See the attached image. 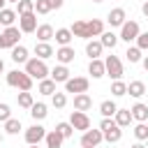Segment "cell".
Masks as SVG:
<instances>
[{
  "label": "cell",
  "instance_id": "36",
  "mask_svg": "<svg viewBox=\"0 0 148 148\" xmlns=\"http://www.w3.org/2000/svg\"><path fill=\"white\" fill-rule=\"evenodd\" d=\"M23 127H21V120H16V118H9V120H5V132L7 134H18Z\"/></svg>",
  "mask_w": 148,
  "mask_h": 148
},
{
  "label": "cell",
  "instance_id": "49",
  "mask_svg": "<svg viewBox=\"0 0 148 148\" xmlns=\"http://www.w3.org/2000/svg\"><path fill=\"white\" fill-rule=\"evenodd\" d=\"M2 72H5V60L0 58V74H2Z\"/></svg>",
  "mask_w": 148,
  "mask_h": 148
},
{
  "label": "cell",
  "instance_id": "22",
  "mask_svg": "<svg viewBox=\"0 0 148 148\" xmlns=\"http://www.w3.org/2000/svg\"><path fill=\"white\" fill-rule=\"evenodd\" d=\"M104 139H106L109 143H118V141L123 139V127H118L116 120H113V125H111L109 130H104Z\"/></svg>",
  "mask_w": 148,
  "mask_h": 148
},
{
  "label": "cell",
  "instance_id": "31",
  "mask_svg": "<svg viewBox=\"0 0 148 148\" xmlns=\"http://www.w3.org/2000/svg\"><path fill=\"white\" fill-rule=\"evenodd\" d=\"M14 21H16V12L5 7V9L0 12V25H5V28H12V23H14Z\"/></svg>",
  "mask_w": 148,
  "mask_h": 148
},
{
  "label": "cell",
  "instance_id": "2",
  "mask_svg": "<svg viewBox=\"0 0 148 148\" xmlns=\"http://www.w3.org/2000/svg\"><path fill=\"white\" fill-rule=\"evenodd\" d=\"M7 86L9 88H18V90H30L32 88V79L21 69H12V72H7Z\"/></svg>",
  "mask_w": 148,
  "mask_h": 148
},
{
  "label": "cell",
  "instance_id": "48",
  "mask_svg": "<svg viewBox=\"0 0 148 148\" xmlns=\"http://www.w3.org/2000/svg\"><path fill=\"white\" fill-rule=\"evenodd\" d=\"M141 62H143V69H146V72H148V56H146V58H143V60H141Z\"/></svg>",
  "mask_w": 148,
  "mask_h": 148
},
{
  "label": "cell",
  "instance_id": "29",
  "mask_svg": "<svg viewBox=\"0 0 148 148\" xmlns=\"http://www.w3.org/2000/svg\"><path fill=\"white\" fill-rule=\"evenodd\" d=\"M16 102H18V106H21V109H32V104H35V99H32L30 90H21V92H18V97H16Z\"/></svg>",
  "mask_w": 148,
  "mask_h": 148
},
{
  "label": "cell",
  "instance_id": "32",
  "mask_svg": "<svg viewBox=\"0 0 148 148\" xmlns=\"http://www.w3.org/2000/svg\"><path fill=\"white\" fill-rule=\"evenodd\" d=\"M88 32H90V37H99L104 32V23L99 18H90L88 21Z\"/></svg>",
  "mask_w": 148,
  "mask_h": 148
},
{
  "label": "cell",
  "instance_id": "3",
  "mask_svg": "<svg viewBox=\"0 0 148 148\" xmlns=\"http://www.w3.org/2000/svg\"><path fill=\"white\" fill-rule=\"evenodd\" d=\"M139 35H141L139 23H136V21H125V23H123V28H120V35H118V37H120L123 42H127V44H130V42H134Z\"/></svg>",
  "mask_w": 148,
  "mask_h": 148
},
{
  "label": "cell",
  "instance_id": "45",
  "mask_svg": "<svg viewBox=\"0 0 148 148\" xmlns=\"http://www.w3.org/2000/svg\"><path fill=\"white\" fill-rule=\"evenodd\" d=\"M2 49H9V46H7V39H5V35L0 32V51H2Z\"/></svg>",
  "mask_w": 148,
  "mask_h": 148
},
{
  "label": "cell",
  "instance_id": "23",
  "mask_svg": "<svg viewBox=\"0 0 148 148\" xmlns=\"http://www.w3.org/2000/svg\"><path fill=\"white\" fill-rule=\"evenodd\" d=\"M53 37H56V42H58L60 46H69V42H72V37H74V35H72V30H69V28H58Z\"/></svg>",
  "mask_w": 148,
  "mask_h": 148
},
{
  "label": "cell",
  "instance_id": "51",
  "mask_svg": "<svg viewBox=\"0 0 148 148\" xmlns=\"http://www.w3.org/2000/svg\"><path fill=\"white\" fill-rule=\"evenodd\" d=\"M92 2H104V0H92Z\"/></svg>",
  "mask_w": 148,
  "mask_h": 148
},
{
  "label": "cell",
  "instance_id": "11",
  "mask_svg": "<svg viewBox=\"0 0 148 148\" xmlns=\"http://www.w3.org/2000/svg\"><path fill=\"white\" fill-rule=\"evenodd\" d=\"M51 56H56V51H53V46H51L49 42H37V44H35V58L46 60V58H51Z\"/></svg>",
  "mask_w": 148,
  "mask_h": 148
},
{
  "label": "cell",
  "instance_id": "33",
  "mask_svg": "<svg viewBox=\"0 0 148 148\" xmlns=\"http://www.w3.org/2000/svg\"><path fill=\"white\" fill-rule=\"evenodd\" d=\"M37 90H39L42 95H53V92H58L53 79H44V81H39V88H37Z\"/></svg>",
  "mask_w": 148,
  "mask_h": 148
},
{
  "label": "cell",
  "instance_id": "18",
  "mask_svg": "<svg viewBox=\"0 0 148 148\" xmlns=\"http://www.w3.org/2000/svg\"><path fill=\"white\" fill-rule=\"evenodd\" d=\"M5 39H7V46L9 49H14V46H18V39H21V28H5Z\"/></svg>",
  "mask_w": 148,
  "mask_h": 148
},
{
  "label": "cell",
  "instance_id": "53",
  "mask_svg": "<svg viewBox=\"0 0 148 148\" xmlns=\"http://www.w3.org/2000/svg\"><path fill=\"white\" fill-rule=\"evenodd\" d=\"M0 143H2V134H0Z\"/></svg>",
  "mask_w": 148,
  "mask_h": 148
},
{
  "label": "cell",
  "instance_id": "35",
  "mask_svg": "<svg viewBox=\"0 0 148 148\" xmlns=\"http://www.w3.org/2000/svg\"><path fill=\"white\" fill-rule=\"evenodd\" d=\"M111 95H113V97L127 95V83H125V81H113V83H111Z\"/></svg>",
  "mask_w": 148,
  "mask_h": 148
},
{
  "label": "cell",
  "instance_id": "54",
  "mask_svg": "<svg viewBox=\"0 0 148 148\" xmlns=\"http://www.w3.org/2000/svg\"><path fill=\"white\" fill-rule=\"evenodd\" d=\"M30 148H39V146H30Z\"/></svg>",
  "mask_w": 148,
  "mask_h": 148
},
{
  "label": "cell",
  "instance_id": "50",
  "mask_svg": "<svg viewBox=\"0 0 148 148\" xmlns=\"http://www.w3.org/2000/svg\"><path fill=\"white\" fill-rule=\"evenodd\" d=\"M5 5H7V0H0V12L5 9Z\"/></svg>",
  "mask_w": 148,
  "mask_h": 148
},
{
  "label": "cell",
  "instance_id": "34",
  "mask_svg": "<svg viewBox=\"0 0 148 148\" xmlns=\"http://www.w3.org/2000/svg\"><path fill=\"white\" fill-rule=\"evenodd\" d=\"M28 12H35V0H18L16 2V14H28Z\"/></svg>",
  "mask_w": 148,
  "mask_h": 148
},
{
  "label": "cell",
  "instance_id": "6",
  "mask_svg": "<svg viewBox=\"0 0 148 148\" xmlns=\"http://www.w3.org/2000/svg\"><path fill=\"white\" fill-rule=\"evenodd\" d=\"M104 141V132L102 130H88L81 136V148H97Z\"/></svg>",
  "mask_w": 148,
  "mask_h": 148
},
{
  "label": "cell",
  "instance_id": "44",
  "mask_svg": "<svg viewBox=\"0 0 148 148\" xmlns=\"http://www.w3.org/2000/svg\"><path fill=\"white\" fill-rule=\"evenodd\" d=\"M49 2H51V7H53V9H60L65 0H49Z\"/></svg>",
  "mask_w": 148,
  "mask_h": 148
},
{
  "label": "cell",
  "instance_id": "9",
  "mask_svg": "<svg viewBox=\"0 0 148 148\" xmlns=\"http://www.w3.org/2000/svg\"><path fill=\"white\" fill-rule=\"evenodd\" d=\"M18 28L21 32H35L39 25H37V14L35 12H28V14H21L18 16Z\"/></svg>",
  "mask_w": 148,
  "mask_h": 148
},
{
  "label": "cell",
  "instance_id": "42",
  "mask_svg": "<svg viewBox=\"0 0 148 148\" xmlns=\"http://www.w3.org/2000/svg\"><path fill=\"white\" fill-rule=\"evenodd\" d=\"M9 118H12V109H9V104L0 102V120L5 123V120H9Z\"/></svg>",
  "mask_w": 148,
  "mask_h": 148
},
{
  "label": "cell",
  "instance_id": "5",
  "mask_svg": "<svg viewBox=\"0 0 148 148\" xmlns=\"http://www.w3.org/2000/svg\"><path fill=\"white\" fill-rule=\"evenodd\" d=\"M46 139V130L42 127V125H30L28 130H25V143L28 146H39V141H44Z\"/></svg>",
  "mask_w": 148,
  "mask_h": 148
},
{
  "label": "cell",
  "instance_id": "7",
  "mask_svg": "<svg viewBox=\"0 0 148 148\" xmlns=\"http://www.w3.org/2000/svg\"><path fill=\"white\" fill-rule=\"evenodd\" d=\"M88 86H90V81H88L86 76H74V79H69V81L65 83V92H76V95H81V92H88Z\"/></svg>",
  "mask_w": 148,
  "mask_h": 148
},
{
  "label": "cell",
  "instance_id": "30",
  "mask_svg": "<svg viewBox=\"0 0 148 148\" xmlns=\"http://www.w3.org/2000/svg\"><path fill=\"white\" fill-rule=\"evenodd\" d=\"M46 113H49V111H46V104H44V102H35L32 109H30V116H32L35 120H44Z\"/></svg>",
  "mask_w": 148,
  "mask_h": 148
},
{
  "label": "cell",
  "instance_id": "41",
  "mask_svg": "<svg viewBox=\"0 0 148 148\" xmlns=\"http://www.w3.org/2000/svg\"><path fill=\"white\" fill-rule=\"evenodd\" d=\"M56 130H58V132H60L65 139H69V136L74 134V127H72L69 123H58V125H56Z\"/></svg>",
  "mask_w": 148,
  "mask_h": 148
},
{
  "label": "cell",
  "instance_id": "52",
  "mask_svg": "<svg viewBox=\"0 0 148 148\" xmlns=\"http://www.w3.org/2000/svg\"><path fill=\"white\" fill-rule=\"evenodd\" d=\"M7 2H18V0H7Z\"/></svg>",
  "mask_w": 148,
  "mask_h": 148
},
{
  "label": "cell",
  "instance_id": "38",
  "mask_svg": "<svg viewBox=\"0 0 148 148\" xmlns=\"http://www.w3.org/2000/svg\"><path fill=\"white\" fill-rule=\"evenodd\" d=\"M125 56H127V60H130V62H139V60H143V56H141V49H139V46H130Z\"/></svg>",
  "mask_w": 148,
  "mask_h": 148
},
{
  "label": "cell",
  "instance_id": "37",
  "mask_svg": "<svg viewBox=\"0 0 148 148\" xmlns=\"http://www.w3.org/2000/svg\"><path fill=\"white\" fill-rule=\"evenodd\" d=\"M51 104H53L56 109H65V104H67V95H65V92H53V95H51Z\"/></svg>",
  "mask_w": 148,
  "mask_h": 148
},
{
  "label": "cell",
  "instance_id": "4",
  "mask_svg": "<svg viewBox=\"0 0 148 148\" xmlns=\"http://www.w3.org/2000/svg\"><path fill=\"white\" fill-rule=\"evenodd\" d=\"M104 67H106V76H111L113 81H120V76H123V62L118 60V56H106Z\"/></svg>",
  "mask_w": 148,
  "mask_h": 148
},
{
  "label": "cell",
  "instance_id": "47",
  "mask_svg": "<svg viewBox=\"0 0 148 148\" xmlns=\"http://www.w3.org/2000/svg\"><path fill=\"white\" fill-rule=\"evenodd\" d=\"M130 148H146V146H143V143H141V141H136V143H132V146H130Z\"/></svg>",
  "mask_w": 148,
  "mask_h": 148
},
{
  "label": "cell",
  "instance_id": "10",
  "mask_svg": "<svg viewBox=\"0 0 148 148\" xmlns=\"http://www.w3.org/2000/svg\"><path fill=\"white\" fill-rule=\"evenodd\" d=\"M106 21H109L111 28H123V23L127 21V14H125L123 7H116V9H111V12L106 14Z\"/></svg>",
  "mask_w": 148,
  "mask_h": 148
},
{
  "label": "cell",
  "instance_id": "1",
  "mask_svg": "<svg viewBox=\"0 0 148 148\" xmlns=\"http://www.w3.org/2000/svg\"><path fill=\"white\" fill-rule=\"evenodd\" d=\"M25 74L30 76V79H37V81H44V79H49V67H46V62L44 60H39V58H30L28 62H25Z\"/></svg>",
  "mask_w": 148,
  "mask_h": 148
},
{
  "label": "cell",
  "instance_id": "8",
  "mask_svg": "<svg viewBox=\"0 0 148 148\" xmlns=\"http://www.w3.org/2000/svg\"><path fill=\"white\" fill-rule=\"evenodd\" d=\"M69 125H72L74 130H79V132H88V130H90V118H88V113H83V111H72Z\"/></svg>",
  "mask_w": 148,
  "mask_h": 148
},
{
  "label": "cell",
  "instance_id": "27",
  "mask_svg": "<svg viewBox=\"0 0 148 148\" xmlns=\"http://www.w3.org/2000/svg\"><path fill=\"white\" fill-rule=\"evenodd\" d=\"M118 39H120V37H118V35H113L111 30L99 35V42H102V46H104V49H113V46L118 44Z\"/></svg>",
  "mask_w": 148,
  "mask_h": 148
},
{
  "label": "cell",
  "instance_id": "28",
  "mask_svg": "<svg viewBox=\"0 0 148 148\" xmlns=\"http://www.w3.org/2000/svg\"><path fill=\"white\" fill-rule=\"evenodd\" d=\"M12 60H14V62H28V60H30V58H28V49L21 46V44L14 46V49H12Z\"/></svg>",
  "mask_w": 148,
  "mask_h": 148
},
{
  "label": "cell",
  "instance_id": "40",
  "mask_svg": "<svg viewBox=\"0 0 148 148\" xmlns=\"http://www.w3.org/2000/svg\"><path fill=\"white\" fill-rule=\"evenodd\" d=\"M53 7H51V2L49 0H35V12L37 14H49Z\"/></svg>",
  "mask_w": 148,
  "mask_h": 148
},
{
  "label": "cell",
  "instance_id": "15",
  "mask_svg": "<svg viewBox=\"0 0 148 148\" xmlns=\"http://www.w3.org/2000/svg\"><path fill=\"white\" fill-rule=\"evenodd\" d=\"M92 106V99H90V95L88 92H81V95H74V111H88Z\"/></svg>",
  "mask_w": 148,
  "mask_h": 148
},
{
  "label": "cell",
  "instance_id": "24",
  "mask_svg": "<svg viewBox=\"0 0 148 148\" xmlns=\"http://www.w3.org/2000/svg\"><path fill=\"white\" fill-rule=\"evenodd\" d=\"M37 39L39 42H49V39H53V35H56V30H53V25H49V23H44V25H39L37 30Z\"/></svg>",
  "mask_w": 148,
  "mask_h": 148
},
{
  "label": "cell",
  "instance_id": "20",
  "mask_svg": "<svg viewBox=\"0 0 148 148\" xmlns=\"http://www.w3.org/2000/svg\"><path fill=\"white\" fill-rule=\"evenodd\" d=\"M130 111H132V118H134L136 123H146V120H148V106H146L143 102H136Z\"/></svg>",
  "mask_w": 148,
  "mask_h": 148
},
{
  "label": "cell",
  "instance_id": "13",
  "mask_svg": "<svg viewBox=\"0 0 148 148\" xmlns=\"http://www.w3.org/2000/svg\"><path fill=\"white\" fill-rule=\"evenodd\" d=\"M74 56H76V53H74L72 46H60V49L56 51V60H58L60 65H69V62L74 60Z\"/></svg>",
  "mask_w": 148,
  "mask_h": 148
},
{
  "label": "cell",
  "instance_id": "19",
  "mask_svg": "<svg viewBox=\"0 0 148 148\" xmlns=\"http://www.w3.org/2000/svg\"><path fill=\"white\" fill-rule=\"evenodd\" d=\"M102 51H104V46H102L99 39H92V42L86 44V56H88L90 60H97V58L102 56Z\"/></svg>",
  "mask_w": 148,
  "mask_h": 148
},
{
  "label": "cell",
  "instance_id": "14",
  "mask_svg": "<svg viewBox=\"0 0 148 148\" xmlns=\"http://www.w3.org/2000/svg\"><path fill=\"white\" fill-rule=\"evenodd\" d=\"M88 74L92 76V79H102V76H106V67H104V60H90V65H88Z\"/></svg>",
  "mask_w": 148,
  "mask_h": 148
},
{
  "label": "cell",
  "instance_id": "25",
  "mask_svg": "<svg viewBox=\"0 0 148 148\" xmlns=\"http://www.w3.org/2000/svg\"><path fill=\"white\" fill-rule=\"evenodd\" d=\"M127 92L139 99L141 95H146V83H143V81H130V83H127Z\"/></svg>",
  "mask_w": 148,
  "mask_h": 148
},
{
  "label": "cell",
  "instance_id": "43",
  "mask_svg": "<svg viewBox=\"0 0 148 148\" xmlns=\"http://www.w3.org/2000/svg\"><path fill=\"white\" fill-rule=\"evenodd\" d=\"M136 46H139L141 51H148V30H146V32H141V35L136 37Z\"/></svg>",
  "mask_w": 148,
  "mask_h": 148
},
{
  "label": "cell",
  "instance_id": "46",
  "mask_svg": "<svg viewBox=\"0 0 148 148\" xmlns=\"http://www.w3.org/2000/svg\"><path fill=\"white\" fill-rule=\"evenodd\" d=\"M141 14H143V16H146V18H148V0H146V2H143V5H141Z\"/></svg>",
  "mask_w": 148,
  "mask_h": 148
},
{
  "label": "cell",
  "instance_id": "26",
  "mask_svg": "<svg viewBox=\"0 0 148 148\" xmlns=\"http://www.w3.org/2000/svg\"><path fill=\"white\" fill-rule=\"evenodd\" d=\"M116 111H118V106H116V102H111V99H104V102L99 104V113H102L104 118H113Z\"/></svg>",
  "mask_w": 148,
  "mask_h": 148
},
{
  "label": "cell",
  "instance_id": "12",
  "mask_svg": "<svg viewBox=\"0 0 148 148\" xmlns=\"http://www.w3.org/2000/svg\"><path fill=\"white\" fill-rule=\"evenodd\" d=\"M51 79L56 81V83H67L72 76H69V69H67V65H56L53 69H51Z\"/></svg>",
  "mask_w": 148,
  "mask_h": 148
},
{
  "label": "cell",
  "instance_id": "16",
  "mask_svg": "<svg viewBox=\"0 0 148 148\" xmlns=\"http://www.w3.org/2000/svg\"><path fill=\"white\" fill-rule=\"evenodd\" d=\"M113 120H116L118 127H130L134 118H132V111H130V109H118L116 116H113Z\"/></svg>",
  "mask_w": 148,
  "mask_h": 148
},
{
  "label": "cell",
  "instance_id": "21",
  "mask_svg": "<svg viewBox=\"0 0 148 148\" xmlns=\"http://www.w3.org/2000/svg\"><path fill=\"white\" fill-rule=\"evenodd\" d=\"M46 148H62V141H65V136L58 132V130H51V132H46Z\"/></svg>",
  "mask_w": 148,
  "mask_h": 148
},
{
  "label": "cell",
  "instance_id": "39",
  "mask_svg": "<svg viewBox=\"0 0 148 148\" xmlns=\"http://www.w3.org/2000/svg\"><path fill=\"white\" fill-rule=\"evenodd\" d=\"M134 136H136L139 141H146V139H148V125H146V123H136V127H134Z\"/></svg>",
  "mask_w": 148,
  "mask_h": 148
},
{
  "label": "cell",
  "instance_id": "17",
  "mask_svg": "<svg viewBox=\"0 0 148 148\" xmlns=\"http://www.w3.org/2000/svg\"><path fill=\"white\" fill-rule=\"evenodd\" d=\"M74 37H81V39H88L90 42V32H88V21H74V25L69 28Z\"/></svg>",
  "mask_w": 148,
  "mask_h": 148
}]
</instances>
